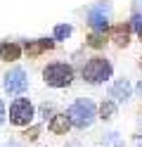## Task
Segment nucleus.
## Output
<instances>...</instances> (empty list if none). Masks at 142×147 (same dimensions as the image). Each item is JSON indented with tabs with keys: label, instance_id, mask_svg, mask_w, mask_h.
I'll return each mask as SVG.
<instances>
[{
	"label": "nucleus",
	"instance_id": "f257e3e1",
	"mask_svg": "<svg viewBox=\"0 0 142 147\" xmlns=\"http://www.w3.org/2000/svg\"><path fill=\"white\" fill-rule=\"evenodd\" d=\"M66 116H69L71 126H76V128H88V126L95 121V105H92V100H88V97L76 100V102L69 107Z\"/></svg>",
	"mask_w": 142,
	"mask_h": 147
},
{
	"label": "nucleus",
	"instance_id": "f03ea898",
	"mask_svg": "<svg viewBox=\"0 0 142 147\" xmlns=\"http://www.w3.org/2000/svg\"><path fill=\"white\" fill-rule=\"evenodd\" d=\"M43 78H45V83L52 86V88H64V86H69L73 81V69L69 64H64V62H55L50 67H45Z\"/></svg>",
	"mask_w": 142,
	"mask_h": 147
},
{
	"label": "nucleus",
	"instance_id": "7ed1b4c3",
	"mask_svg": "<svg viewBox=\"0 0 142 147\" xmlns=\"http://www.w3.org/2000/svg\"><path fill=\"white\" fill-rule=\"evenodd\" d=\"M109 76H111V64L104 57H92L83 67V78L88 81V83H102V81H107Z\"/></svg>",
	"mask_w": 142,
	"mask_h": 147
},
{
	"label": "nucleus",
	"instance_id": "20e7f679",
	"mask_svg": "<svg viewBox=\"0 0 142 147\" xmlns=\"http://www.w3.org/2000/svg\"><path fill=\"white\" fill-rule=\"evenodd\" d=\"M109 17H111V3L102 0V3L88 7V24L95 29V33H104L109 26Z\"/></svg>",
	"mask_w": 142,
	"mask_h": 147
},
{
	"label": "nucleus",
	"instance_id": "39448f33",
	"mask_svg": "<svg viewBox=\"0 0 142 147\" xmlns=\"http://www.w3.org/2000/svg\"><path fill=\"white\" fill-rule=\"evenodd\" d=\"M9 119H12L14 126H28V121L33 119V105L26 97L14 100L12 107H9Z\"/></svg>",
	"mask_w": 142,
	"mask_h": 147
},
{
	"label": "nucleus",
	"instance_id": "423d86ee",
	"mask_svg": "<svg viewBox=\"0 0 142 147\" xmlns=\"http://www.w3.org/2000/svg\"><path fill=\"white\" fill-rule=\"evenodd\" d=\"M26 86H28V81H26V71L24 69H12L5 76V90L9 95H19V93H24L26 90Z\"/></svg>",
	"mask_w": 142,
	"mask_h": 147
},
{
	"label": "nucleus",
	"instance_id": "0eeeda50",
	"mask_svg": "<svg viewBox=\"0 0 142 147\" xmlns=\"http://www.w3.org/2000/svg\"><path fill=\"white\" fill-rule=\"evenodd\" d=\"M130 83H128V81L126 78H123V81H116V83H114L111 88H109V95L114 97V100H118V102H126V100L130 97Z\"/></svg>",
	"mask_w": 142,
	"mask_h": 147
},
{
	"label": "nucleus",
	"instance_id": "6e6552de",
	"mask_svg": "<svg viewBox=\"0 0 142 147\" xmlns=\"http://www.w3.org/2000/svg\"><path fill=\"white\" fill-rule=\"evenodd\" d=\"M69 128H71V121H69V116H66V114H55L52 116V121H50V131L52 133H66V131H69Z\"/></svg>",
	"mask_w": 142,
	"mask_h": 147
},
{
	"label": "nucleus",
	"instance_id": "1a4fd4ad",
	"mask_svg": "<svg viewBox=\"0 0 142 147\" xmlns=\"http://www.w3.org/2000/svg\"><path fill=\"white\" fill-rule=\"evenodd\" d=\"M0 55H3V59L12 62V59H19V55H22V48H19L17 43H3V45H0Z\"/></svg>",
	"mask_w": 142,
	"mask_h": 147
},
{
	"label": "nucleus",
	"instance_id": "9d476101",
	"mask_svg": "<svg viewBox=\"0 0 142 147\" xmlns=\"http://www.w3.org/2000/svg\"><path fill=\"white\" fill-rule=\"evenodd\" d=\"M28 55H40L43 50H50L52 48V40H36V43H26L24 45Z\"/></svg>",
	"mask_w": 142,
	"mask_h": 147
},
{
	"label": "nucleus",
	"instance_id": "9b49d317",
	"mask_svg": "<svg viewBox=\"0 0 142 147\" xmlns=\"http://www.w3.org/2000/svg\"><path fill=\"white\" fill-rule=\"evenodd\" d=\"M114 114H116V102H111V100H104V102L100 105V119H111Z\"/></svg>",
	"mask_w": 142,
	"mask_h": 147
},
{
	"label": "nucleus",
	"instance_id": "f8f14e48",
	"mask_svg": "<svg viewBox=\"0 0 142 147\" xmlns=\"http://www.w3.org/2000/svg\"><path fill=\"white\" fill-rule=\"evenodd\" d=\"M128 31L130 26H114V40H116V45H126L128 43Z\"/></svg>",
	"mask_w": 142,
	"mask_h": 147
},
{
	"label": "nucleus",
	"instance_id": "ddd939ff",
	"mask_svg": "<svg viewBox=\"0 0 142 147\" xmlns=\"http://www.w3.org/2000/svg\"><path fill=\"white\" fill-rule=\"evenodd\" d=\"M102 147H123V140L118 133H107L102 138Z\"/></svg>",
	"mask_w": 142,
	"mask_h": 147
},
{
	"label": "nucleus",
	"instance_id": "4468645a",
	"mask_svg": "<svg viewBox=\"0 0 142 147\" xmlns=\"http://www.w3.org/2000/svg\"><path fill=\"white\" fill-rule=\"evenodd\" d=\"M69 36H71V26H69V24L55 26V38H57V40H64V38H69Z\"/></svg>",
	"mask_w": 142,
	"mask_h": 147
},
{
	"label": "nucleus",
	"instance_id": "2eb2a0df",
	"mask_svg": "<svg viewBox=\"0 0 142 147\" xmlns=\"http://www.w3.org/2000/svg\"><path fill=\"white\" fill-rule=\"evenodd\" d=\"M104 43H107V40H104V33H92L90 38H88V45H90V48H102Z\"/></svg>",
	"mask_w": 142,
	"mask_h": 147
},
{
	"label": "nucleus",
	"instance_id": "dca6fc26",
	"mask_svg": "<svg viewBox=\"0 0 142 147\" xmlns=\"http://www.w3.org/2000/svg\"><path fill=\"white\" fill-rule=\"evenodd\" d=\"M24 135L28 138V140H36V138H38V135H40V128H38V126H33V128H28V131H26Z\"/></svg>",
	"mask_w": 142,
	"mask_h": 147
},
{
	"label": "nucleus",
	"instance_id": "f3484780",
	"mask_svg": "<svg viewBox=\"0 0 142 147\" xmlns=\"http://www.w3.org/2000/svg\"><path fill=\"white\" fill-rule=\"evenodd\" d=\"M133 29H135L137 33L142 31V17H140V14H135V17H133Z\"/></svg>",
	"mask_w": 142,
	"mask_h": 147
},
{
	"label": "nucleus",
	"instance_id": "a211bd4d",
	"mask_svg": "<svg viewBox=\"0 0 142 147\" xmlns=\"http://www.w3.org/2000/svg\"><path fill=\"white\" fill-rule=\"evenodd\" d=\"M40 112L47 116V114H52V107H50V105H43V107H40Z\"/></svg>",
	"mask_w": 142,
	"mask_h": 147
},
{
	"label": "nucleus",
	"instance_id": "6ab92c4d",
	"mask_svg": "<svg viewBox=\"0 0 142 147\" xmlns=\"http://www.w3.org/2000/svg\"><path fill=\"white\" fill-rule=\"evenodd\" d=\"M3 119H5V107H3V100H0V123H3Z\"/></svg>",
	"mask_w": 142,
	"mask_h": 147
},
{
	"label": "nucleus",
	"instance_id": "aec40b11",
	"mask_svg": "<svg viewBox=\"0 0 142 147\" xmlns=\"http://www.w3.org/2000/svg\"><path fill=\"white\" fill-rule=\"evenodd\" d=\"M5 147H24V145H22V142H14V140H9Z\"/></svg>",
	"mask_w": 142,
	"mask_h": 147
},
{
	"label": "nucleus",
	"instance_id": "412c9836",
	"mask_svg": "<svg viewBox=\"0 0 142 147\" xmlns=\"http://www.w3.org/2000/svg\"><path fill=\"white\" fill-rule=\"evenodd\" d=\"M142 10V0H135V12H140Z\"/></svg>",
	"mask_w": 142,
	"mask_h": 147
},
{
	"label": "nucleus",
	"instance_id": "4be33fe9",
	"mask_svg": "<svg viewBox=\"0 0 142 147\" xmlns=\"http://www.w3.org/2000/svg\"><path fill=\"white\" fill-rule=\"evenodd\" d=\"M135 142H137V145L142 147V135H137V138H135Z\"/></svg>",
	"mask_w": 142,
	"mask_h": 147
},
{
	"label": "nucleus",
	"instance_id": "5701e85b",
	"mask_svg": "<svg viewBox=\"0 0 142 147\" xmlns=\"http://www.w3.org/2000/svg\"><path fill=\"white\" fill-rule=\"evenodd\" d=\"M66 147H81V142H69Z\"/></svg>",
	"mask_w": 142,
	"mask_h": 147
},
{
	"label": "nucleus",
	"instance_id": "b1692460",
	"mask_svg": "<svg viewBox=\"0 0 142 147\" xmlns=\"http://www.w3.org/2000/svg\"><path fill=\"white\" fill-rule=\"evenodd\" d=\"M137 36H140V40H142V31H140V33H137Z\"/></svg>",
	"mask_w": 142,
	"mask_h": 147
}]
</instances>
